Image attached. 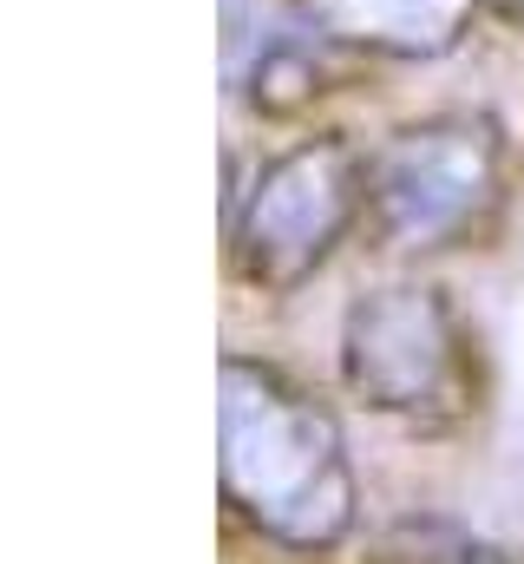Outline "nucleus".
<instances>
[{
  "mask_svg": "<svg viewBox=\"0 0 524 564\" xmlns=\"http://www.w3.org/2000/svg\"><path fill=\"white\" fill-rule=\"evenodd\" d=\"M485 197H492V144L472 126L406 132L381 164V184H374L381 224L406 250H433V243L459 237Z\"/></svg>",
  "mask_w": 524,
  "mask_h": 564,
  "instance_id": "nucleus-4",
  "label": "nucleus"
},
{
  "mask_svg": "<svg viewBox=\"0 0 524 564\" xmlns=\"http://www.w3.org/2000/svg\"><path fill=\"white\" fill-rule=\"evenodd\" d=\"M223 499L288 552H328L354 525V466L335 421L256 361H223Z\"/></svg>",
  "mask_w": 524,
  "mask_h": 564,
  "instance_id": "nucleus-1",
  "label": "nucleus"
},
{
  "mask_svg": "<svg viewBox=\"0 0 524 564\" xmlns=\"http://www.w3.org/2000/svg\"><path fill=\"white\" fill-rule=\"evenodd\" d=\"M341 368L368 408H387L406 421H452L472 408L466 335L433 289H387L361 302L348 315Z\"/></svg>",
  "mask_w": 524,
  "mask_h": 564,
  "instance_id": "nucleus-2",
  "label": "nucleus"
},
{
  "mask_svg": "<svg viewBox=\"0 0 524 564\" xmlns=\"http://www.w3.org/2000/svg\"><path fill=\"white\" fill-rule=\"evenodd\" d=\"M368 564H512V558L499 545L472 539L452 519H400L368 545Z\"/></svg>",
  "mask_w": 524,
  "mask_h": 564,
  "instance_id": "nucleus-5",
  "label": "nucleus"
},
{
  "mask_svg": "<svg viewBox=\"0 0 524 564\" xmlns=\"http://www.w3.org/2000/svg\"><path fill=\"white\" fill-rule=\"evenodd\" d=\"M354 171L348 158L328 144V151H295L282 158L269 177L256 184V204L243 217V270L262 289H288L302 282L328 250L335 237L348 230L354 217Z\"/></svg>",
  "mask_w": 524,
  "mask_h": 564,
  "instance_id": "nucleus-3",
  "label": "nucleus"
}]
</instances>
